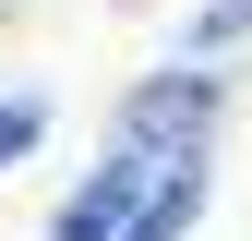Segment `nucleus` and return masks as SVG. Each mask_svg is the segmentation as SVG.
Returning a JSON list of instances; mask_svg holds the SVG:
<instances>
[{
	"label": "nucleus",
	"mask_w": 252,
	"mask_h": 241,
	"mask_svg": "<svg viewBox=\"0 0 252 241\" xmlns=\"http://www.w3.org/2000/svg\"><path fill=\"white\" fill-rule=\"evenodd\" d=\"M204 133H216V73H204V60L156 73L132 97V120H120V145H144V157H204Z\"/></svg>",
	"instance_id": "obj_1"
},
{
	"label": "nucleus",
	"mask_w": 252,
	"mask_h": 241,
	"mask_svg": "<svg viewBox=\"0 0 252 241\" xmlns=\"http://www.w3.org/2000/svg\"><path fill=\"white\" fill-rule=\"evenodd\" d=\"M36 133H48V97H0V169L36 157Z\"/></svg>",
	"instance_id": "obj_5"
},
{
	"label": "nucleus",
	"mask_w": 252,
	"mask_h": 241,
	"mask_svg": "<svg viewBox=\"0 0 252 241\" xmlns=\"http://www.w3.org/2000/svg\"><path fill=\"white\" fill-rule=\"evenodd\" d=\"M156 169H168V157H144V145H120V157H96V169L72 181V205L48 217V241H120V229L144 217V193H156Z\"/></svg>",
	"instance_id": "obj_2"
},
{
	"label": "nucleus",
	"mask_w": 252,
	"mask_h": 241,
	"mask_svg": "<svg viewBox=\"0 0 252 241\" xmlns=\"http://www.w3.org/2000/svg\"><path fill=\"white\" fill-rule=\"evenodd\" d=\"M192 217H204V157H168V169H156V193H144V217L120 229V241H180Z\"/></svg>",
	"instance_id": "obj_3"
},
{
	"label": "nucleus",
	"mask_w": 252,
	"mask_h": 241,
	"mask_svg": "<svg viewBox=\"0 0 252 241\" xmlns=\"http://www.w3.org/2000/svg\"><path fill=\"white\" fill-rule=\"evenodd\" d=\"M252 37V0H204L192 24H180V60H216V48H240Z\"/></svg>",
	"instance_id": "obj_4"
}]
</instances>
